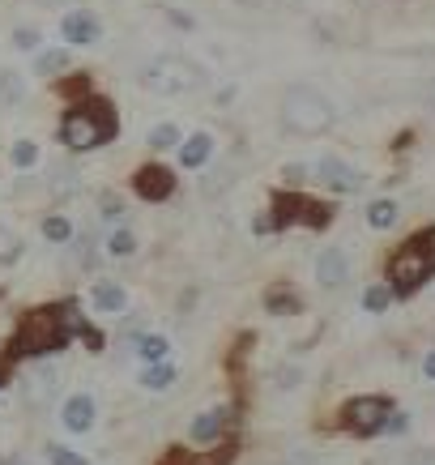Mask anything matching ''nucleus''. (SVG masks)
<instances>
[{
    "label": "nucleus",
    "instance_id": "nucleus-34",
    "mask_svg": "<svg viewBox=\"0 0 435 465\" xmlns=\"http://www.w3.org/2000/svg\"><path fill=\"white\" fill-rule=\"evenodd\" d=\"M85 85H90L85 77H73V82H64L60 90H64V94H85Z\"/></svg>",
    "mask_w": 435,
    "mask_h": 465
},
{
    "label": "nucleus",
    "instance_id": "nucleus-14",
    "mask_svg": "<svg viewBox=\"0 0 435 465\" xmlns=\"http://www.w3.org/2000/svg\"><path fill=\"white\" fill-rule=\"evenodd\" d=\"M222 427H226V410H210V414H197L193 419V440H201V444H210V440L222 436Z\"/></svg>",
    "mask_w": 435,
    "mask_h": 465
},
{
    "label": "nucleus",
    "instance_id": "nucleus-16",
    "mask_svg": "<svg viewBox=\"0 0 435 465\" xmlns=\"http://www.w3.org/2000/svg\"><path fill=\"white\" fill-rule=\"evenodd\" d=\"M141 384H145V389H154V393H163V389L175 384V367L171 363H150L145 367V376H141Z\"/></svg>",
    "mask_w": 435,
    "mask_h": 465
},
{
    "label": "nucleus",
    "instance_id": "nucleus-1",
    "mask_svg": "<svg viewBox=\"0 0 435 465\" xmlns=\"http://www.w3.org/2000/svg\"><path fill=\"white\" fill-rule=\"evenodd\" d=\"M85 321L73 308H39L26 312L17 333L9 338V359H43L69 346L73 333H82Z\"/></svg>",
    "mask_w": 435,
    "mask_h": 465
},
{
    "label": "nucleus",
    "instance_id": "nucleus-26",
    "mask_svg": "<svg viewBox=\"0 0 435 465\" xmlns=\"http://www.w3.org/2000/svg\"><path fill=\"white\" fill-rule=\"evenodd\" d=\"M47 461L52 465H90L85 457H77L73 449H64V444H47Z\"/></svg>",
    "mask_w": 435,
    "mask_h": 465
},
{
    "label": "nucleus",
    "instance_id": "nucleus-17",
    "mask_svg": "<svg viewBox=\"0 0 435 465\" xmlns=\"http://www.w3.org/2000/svg\"><path fill=\"white\" fill-rule=\"evenodd\" d=\"M393 223H397V205H393V201H371V205H367V226L389 231Z\"/></svg>",
    "mask_w": 435,
    "mask_h": 465
},
{
    "label": "nucleus",
    "instance_id": "nucleus-35",
    "mask_svg": "<svg viewBox=\"0 0 435 465\" xmlns=\"http://www.w3.org/2000/svg\"><path fill=\"white\" fill-rule=\"evenodd\" d=\"M422 371H427V381H435V351L422 359Z\"/></svg>",
    "mask_w": 435,
    "mask_h": 465
},
{
    "label": "nucleus",
    "instance_id": "nucleus-27",
    "mask_svg": "<svg viewBox=\"0 0 435 465\" xmlns=\"http://www.w3.org/2000/svg\"><path fill=\"white\" fill-rule=\"evenodd\" d=\"M133 248H137V240H133V231H115L112 240H107V252H112V256H128Z\"/></svg>",
    "mask_w": 435,
    "mask_h": 465
},
{
    "label": "nucleus",
    "instance_id": "nucleus-2",
    "mask_svg": "<svg viewBox=\"0 0 435 465\" xmlns=\"http://www.w3.org/2000/svg\"><path fill=\"white\" fill-rule=\"evenodd\" d=\"M337 120L333 103L324 99L316 85H291L286 90V99H282V124L286 133H295V137H321L329 133Z\"/></svg>",
    "mask_w": 435,
    "mask_h": 465
},
{
    "label": "nucleus",
    "instance_id": "nucleus-28",
    "mask_svg": "<svg viewBox=\"0 0 435 465\" xmlns=\"http://www.w3.org/2000/svg\"><path fill=\"white\" fill-rule=\"evenodd\" d=\"M14 163H17V167H35V163H39V145H35V142H17L14 145Z\"/></svg>",
    "mask_w": 435,
    "mask_h": 465
},
{
    "label": "nucleus",
    "instance_id": "nucleus-21",
    "mask_svg": "<svg viewBox=\"0 0 435 465\" xmlns=\"http://www.w3.org/2000/svg\"><path fill=\"white\" fill-rule=\"evenodd\" d=\"M64 64H69V52L56 47V52H43L39 64H35V73H39V77H52V73H64Z\"/></svg>",
    "mask_w": 435,
    "mask_h": 465
},
{
    "label": "nucleus",
    "instance_id": "nucleus-5",
    "mask_svg": "<svg viewBox=\"0 0 435 465\" xmlns=\"http://www.w3.org/2000/svg\"><path fill=\"white\" fill-rule=\"evenodd\" d=\"M141 85L154 90V94L175 99V94H193V90H201V85H205V69L193 64V60H183V56H158L141 69Z\"/></svg>",
    "mask_w": 435,
    "mask_h": 465
},
{
    "label": "nucleus",
    "instance_id": "nucleus-19",
    "mask_svg": "<svg viewBox=\"0 0 435 465\" xmlns=\"http://www.w3.org/2000/svg\"><path fill=\"white\" fill-rule=\"evenodd\" d=\"M52 384H56V371H39V376L26 384V397L35 401V406H43V401L52 397Z\"/></svg>",
    "mask_w": 435,
    "mask_h": 465
},
{
    "label": "nucleus",
    "instance_id": "nucleus-24",
    "mask_svg": "<svg viewBox=\"0 0 435 465\" xmlns=\"http://www.w3.org/2000/svg\"><path fill=\"white\" fill-rule=\"evenodd\" d=\"M0 99H5V103H17V99H22V77H17L14 69L0 73Z\"/></svg>",
    "mask_w": 435,
    "mask_h": 465
},
{
    "label": "nucleus",
    "instance_id": "nucleus-9",
    "mask_svg": "<svg viewBox=\"0 0 435 465\" xmlns=\"http://www.w3.org/2000/svg\"><path fill=\"white\" fill-rule=\"evenodd\" d=\"M316 175H321L333 193H359L367 180L363 171H354L351 163H341V158H321V163H316Z\"/></svg>",
    "mask_w": 435,
    "mask_h": 465
},
{
    "label": "nucleus",
    "instance_id": "nucleus-25",
    "mask_svg": "<svg viewBox=\"0 0 435 465\" xmlns=\"http://www.w3.org/2000/svg\"><path fill=\"white\" fill-rule=\"evenodd\" d=\"M43 235H47L52 243H69V235H73L69 218H47V223H43Z\"/></svg>",
    "mask_w": 435,
    "mask_h": 465
},
{
    "label": "nucleus",
    "instance_id": "nucleus-8",
    "mask_svg": "<svg viewBox=\"0 0 435 465\" xmlns=\"http://www.w3.org/2000/svg\"><path fill=\"white\" fill-rule=\"evenodd\" d=\"M133 193H137L141 201H167L171 193H175V175H171L167 167H141L137 175H133Z\"/></svg>",
    "mask_w": 435,
    "mask_h": 465
},
{
    "label": "nucleus",
    "instance_id": "nucleus-33",
    "mask_svg": "<svg viewBox=\"0 0 435 465\" xmlns=\"http://www.w3.org/2000/svg\"><path fill=\"white\" fill-rule=\"evenodd\" d=\"M406 414H389V423H384V431H393V436H397V431H406Z\"/></svg>",
    "mask_w": 435,
    "mask_h": 465
},
{
    "label": "nucleus",
    "instance_id": "nucleus-3",
    "mask_svg": "<svg viewBox=\"0 0 435 465\" xmlns=\"http://www.w3.org/2000/svg\"><path fill=\"white\" fill-rule=\"evenodd\" d=\"M115 112L107 99H90L82 107H73L64 120H60V142L69 150H94V145L112 142L115 137Z\"/></svg>",
    "mask_w": 435,
    "mask_h": 465
},
{
    "label": "nucleus",
    "instance_id": "nucleus-18",
    "mask_svg": "<svg viewBox=\"0 0 435 465\" xmlns=\"http://www.w3.org/2000/svg\"><path fill=\"white\" fill-rule=\"evenodd\" d=\"M17 256H22V235H17L14 226L0 223V265H14Z\"/></svg>",
    "mask_w": 435,
    "mask_h": 465
},
{
    "label": "nucleus",
    "instance_id": "nucleus-12",
    "mask_svg": "<svg viewBox=\"0 0 435 465\" xmlns=\"http://www.w3.org/2000/svg\"><path fill=\"white\" fill-rule=\"evenodd\" d=\"M60 423L69 427V431H90V423H94V401H90L85 393L69 397L64 410H60Z\"/></svg>",
    "mask_w": 435,
    "mask_h": 465
},
{
    "label": "nucleus",
    "instance_id": "nucleus-29",
    "mask_svg": "<svg viewBox=\"0 0 435 465\" xmlns=\"http://www.w3.org/2000/svg\"><path fill=\"white\" fill-rule=\"evenodd\" d=\"M14 43H17V47H22V52H35V47H39V30H26V26H22V30H17V35H14Z\"/></svg>",
    "mask_w": 435,
    "mask_h": 465
},
{
    "label": "nucleus",
    "instance_id": "nucleus-31",
    "mask_svg": "<svg viewBox=\"0 0 435 465\" xmlns=\"http://www.w3.org/2000/svg\"><path fill=\"white\" fill-rule=\"evenodd\" d=\"M163 465H193V457H188L183 449H171V452H167V461H163Z\"/></svg>",
    "mask_w": 435,
    "mask_h": 465
},
{
    "label": "nucleus",
    "instance_id": "nucleus-7",
    "mask_svg": "<svg viewBox=\"0 0 435 465\" xmlns=\"http://www.w3.org/2000/svg\"><path fill=\"white\" fill-rule=\"evenodd\" d=\"M329 218H333V210L311 197H299V193H278L273 197V226H329Z\"/></svg>",
    "mask_w": 435,
    "mask_h": 465
},
{
    "label": "nucleus",
    "instance_id": "nucleus-32",
    "mask_svg": "<svg viewBox=\"0 0 435 465\" xmlns=\"http://www.w3.org/2000/svg\"><path fill=\"white\" fill-rule=\"evenodd\" d=\"M282 175H286L291 183H299V180H308V167H299V163H291V167L282 171Z\"/></svg>",
    "mask_w": 435,
    "mask_h": 465
},
{
    "label": "nucleus",
    "instance_id": "nucleus-6",
    "mask_svg": "<svg viewBox=\"0 0 435 465\" xmlns=\"http://www.w3.org/2000/svg\"><path fill=\"white\" fill-rule=\"evenodd\" d=\"M389 414H393L389 397H354V401L341 406V427L354 431V436H376V431H384Z\"/></svg>",
    "mask_w": 435,
    "mask_h": 465
},
{
    "label": "nucleus",
    "instance_id": "nucleus-22",
    "mask_svg": "<svg viewBox=\"0 0 435 465\" xmlns=\"http://www.w3.org/2000/svg\"><path fill=\"white\" fill-rule=\"evenodd\" d=\"M171 145H180V128L175 124H154L150 128V150H171Z\"/></svg>",
    "mask_w": 435,
    "mask_h": 465
},
{
    "label": "nucleus",
    "instance_id": "nucleus-11",
    "mask_svg": "<svg viewBox=\"0 0 435 465\" xmlns=\"http://www.w3.org/2000/svg\"><path fill=\"white\" fill-rule=\"evenodd\" d=\"M60 35H64V43L90 47V43H99V17L85 14V9H77V14H69L64 22H60Z\"/></svg>",
    "mask_w": 435,
    "mask_h": 465
},
{
    "label": "nucleus",
    "instance_id": "nucleus-36",
    "mask_svg": "<svg viewBox=\"0 0 435 465\" xmlns=\"http://www.w3.org/2000/svg\"><path fill=\"white\" fill-rule=\"evenodd\" d=\"M422 240H427V248L435 252V226H431V231H422Z\"/></svg>",
    "mask_w": 435,
    "mask_h": 465
},
{
    "label": "nucleus",
    "instance_id": "nucleus-30",
    "mask_svg": "<svg viewBox=\"0 0 435 465\" xmlns=\"http://www.w3.org/2000/svg\"><path fill=\"white\" fill-rule=\"evenodd\" d=\"M265 303H269V312H295V299L291 295H269Z\"/></svg>",
    "mask_w": 435,
    "mask_h": 465
},
{
    "label": "nucleus",
    "instance_id": "nucleus-20",
    "mask_svg": "<svg viewBox=\"0 0 435 465\" xmlns=\"http://www.w3.org/2000/svg\"><path fill=\"white\" fill-rule=\"evenodd\" d=\"M167 351H171L167 338H141L137 341V354L145 359V363H163V359H167Z\"/></svg>",
    "mask_w": 435,
    "mask_h": 465
},
{
    "label": "nucleus",
    "instance_id": "nucleus-15",
    "mask_svg": "<svg viewBox=\"0 0 435 465\" xmlns=\"http://www.w3.org/2000/svg\"><path fill=\"white\" fill-rule=\"evenodd\" d=\"M90 299H94V308L99 312H124V303H128V295H124V286L120 282H99Z\"/></svg>",
    "mask_w": 435,
    "mask_h": 465
},
{
    "label": "nucleus",
    "instance_id": "nucleus-10",
    "mask_svg": "<svg viewBox=\"0 0 435 465\" xmlns=\"http://www.w3.org/2000/svg\"><path fill=\"white\" fill-rule=\"evenodd\" d=\"M346 278H351V261H346V252H341V248H324L321 261H316V282H321L324 291H337Z\"/></svg>",
    "mask_w": 435,
    "mask_h": 465
},
{
    "label": "nucleus",
    "instance_id": "nucleus-23",
    "mask_svg": "<svg viewBox=\"0 0 435 465\" xmlns=\"http://www.w3.org/2000/svg\"><path fill=\"white\" fill-rule=\"evenodd\" d=\"M389 303H393V291H389V286H367L363 291V308L367 312H384Z\"/></svg>",
    "mask_w": 435,
    "mask_h": 465
},
{
    "label": "nucleus",
    "instance_id": "nucleus-13",
    "mask_svg": "<svg viewBox=\"0 0 435 465\" xmlns=\"http://www.w3.org/2000/svg\"><path fill=\"white\" fill-rule=\"evenodd\" d=\"M210 154H213V137L210 133H193V137H188V142L180 145V163L183 167H205V163H210Z\"/></svg>",
    "mask_w": 435,
    "mask_h": 465
},
{
    "label": "nucleus",
    "instance_id": "nucleus-4",
    "mask_svg": "<svg viewBox=\"0 0 435 465\" xmlns=\"http://www.w3.org/2000/svg\"><path fill=\"white\" fill-rule=\"evenodd\" d=\"M435 273V252L427 248V240L422 235H414V240H406L401 248L393 252V261H389V291L393 295H414L419 286L431 282Z\"/></svg>",
    "mask_w": 435,
    "mask_h": 465
}]
</instances>
